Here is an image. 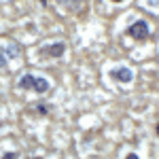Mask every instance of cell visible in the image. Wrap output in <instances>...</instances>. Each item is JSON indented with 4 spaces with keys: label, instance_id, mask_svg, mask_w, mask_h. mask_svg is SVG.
Segmentation results:
<instances>
[{
    "label": "cell",
    "instance_id": "1",
    "mask_svg": "<svg viewBox=\"0 0 159 159\" xmlns=\"http://www.w3.org/2000/svg\"><path fill=\"white\" fill-rule=\"evenodd\" d=\"M127 34L132 38H136V40H142V38H148V34H151V30H148V24L147 21H136V24L129 25V30H127Z\"/></svg>",
    "mask_w": 159,
    "mask_h": 159
},
{
    "label": "cell",
    "instance_id": "2",
    "mask_svg": "<svg viewBox=\"0 0 159 159\" xmlns=\"http://www.w3.org/2000/svg\"><path fill=\"white\" fill-rule=\"evenodd\" d=\"M112 76L117 79V81H121V83H129L132 79H134V74L129 68H117V70H112Z\"/></svg>",
    "mask_w": 159,
    "mask_h": 159
},
{
    "label": "cell",
    "instance_id": "3",
    "mask_svg": "<svg viewBox=\"0 0 159 159\" xmlns=\"http://www.w3.org/2000/svg\"><path fill=\"white\" fill-rule=\"evenodd\" d=\"M64 51H66V45H64V43H55V45L47 47V49H45V53H47V55H51V57H61V55H64Z\"/></svg>",
    "mask_w": 159,
    "mask_h": 159
},
{
    "label": "cell",
    "instance_id": "4",
    "mask_svg": "<svg viewBox=\"0 0 159 159\" xmlns=\"http://www.w3.org/2000/svg\"><path fill=\"white\" fill-rule=\"evenodd\" d=\"M34 79H36L34 74H25V76L19 79L17 87H19V89H32V87H34Z\"/></svg>",
    "mask_w": 159,
    "mask_h": 159
},
{
    "label": "cell",
    "instance_id": "5",
    "mask_svg": "<svg viewBox=\"0 0 159 159\" xmlns=\"http://www.w3.org/2000/svg\"><path fill=\"white\" fill-rule=\"evenodd\" d=\"M36 93H45L47 89H49V81H45V79H40V76H36L34 79V87H32Z\"/></svg>",
    "mask_w": 159,
    "mask_h": 159
},
{
    "label": "cell",
    "instance_id": "6",
    "mask_svg": "<svg viewBox=\"0 0 159 159\" xmlns=\"http://www.w3.org/2000/svg\"><path fill=\"white\" fill-rule=\"evenodd\" d=\"M4 53H7V60H9V57H17V55H19V47H17V45H9V47L4 49Z\"/></svg>",
    "mask_w": 159,
    "mask_h": 159
},
{
    "label": "cell",
    "instance_id": "7",
    "mask_svg": "<svg viewBox=\"0 0 159 159\" xmlns=\"http://www.w3.org/2000/svg\"><path fill=\"white\" fill-rule=\"evenodd\" d=\"M51 108H53L51 104H38V106H36V112H40V115H49Z\"/></svg>",
    "mask_w": 159,
    "mask_h": 159
},
{
    "label": "cell",
    "instance_id": "8",
    "mask_svg": "<svg viewBox=\"0 0 159 159\" xmlns=\"http://www.w3.org/2000/svg\"><path fill=\"white\" fill-rule=\"evenodd\" d=\"M7 66V53H4V49L0 47V68H4Z\"/></svg>",
    "mask_w": 159,
    "mask_h": 159
},
{
    "label": "cell",
    "instance_id": "9",
    "mask_svg": "<svg viewBox=\"0 0 159 159\" xmlns=\"http://www.w3.org/2000/svg\"><path fill=\"white\" fill-rule=\"evenodd\" d=\"M2 159H19V155H17V153H13V151H9V153H4V155H2Z\"/></svg>",
    "mask_w": 159,
    "mask_h": 159
},
{
    "label": "cell",
    "instance_id": "10",
    "mask_svg": "<svg viewBox=\"0 0 159 159\" xmlns=\"http://www.w3.org/2000/svg\"><path fill=\"white\" fill-rule=\"evenodd\" d=\"M125 159H140V157H138L136 153H129V155H127V157H125Z\"/></svg>",
    "mask_w": 159,
    "mask_h": 159
}]
</instances>
